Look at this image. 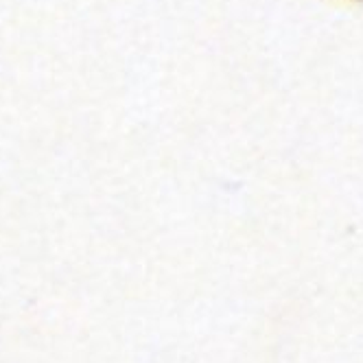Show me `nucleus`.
<instances>
[]
</instances>
